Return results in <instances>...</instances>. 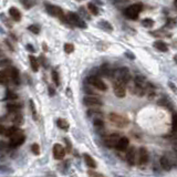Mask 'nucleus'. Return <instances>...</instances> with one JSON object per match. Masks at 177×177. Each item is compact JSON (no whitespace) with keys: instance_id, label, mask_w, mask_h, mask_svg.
<instances>
[{"instance_id":"nucleus-28","label":"nucleus","mask_w":177,"mask_h":177,"mask_svg":"<svg viewBox=\"0 0 177 177\" xmlns=\"http://www.w3.org/2000/svg\"><path fill=\"white\" fill-rule=\"evenodd\" d=\"M7 109H8V111H9L10 113H15V112H18L19 111V105H17V104H8L7 105Z\"/></svg>"},{"instance_id":"nucleus-17","label":"nucleus","mask_w":177,"mask_h":177,"mask_svg":"<svg viewBox=\"0 0 177 177\" xmlns=\"http://www.w3.org/2000/svg\"><path fill=\"white\" fill-rule=\"evenodd\" d=\"M83 158H84V161H85V164L88 165L90 168L96 167V163H95L94 158H93L92 156H90L88 154H84V155H83Z\"/></svg>"},{"instance_id":"nucleus-33","label":"nucleus","mask_w":177,"mask_h":177,"mask_svg":"<svg viewBox=\"0 0 177 177\" xmlns=\"http://www.w3.org/2000/svg\"><path fill=\"white\" fill-rule=\"evenodd\" d=\"M100 26H101V27H104V29H106V30H110V31L113 30V28H112V26H111L110 23H109V22H106V21L101 22V23H100Z\"/></svg>"},{"instance_id":"nucleus-1","label":"nucleus","mask_w":177,"mask_h":177,"mask_svg":"<svg viewBox=\"0 0 177 177\" xmlns=\"http://www.w3.org/2000/svg\"><path fill=\"white\" fill-rule=\"evenodd\" d=\"M109 120H110V122L112 123V124H114V125L117 126V127H126V126L128 125V123H130L127 117L120 115V114H116V113H111L110 115H109Z\"/></svg>"},{"instance_id":"nucleus-18","label":"nucleus","mask_w":177,"mask_h":177,"mask_svg":"<svg viewBox=\"0 0 177 177\" xmlns=\"http://www.w3.org/2000/svg\"><path fill=\"white\" fill-rule=\"evenodd\" d=\"M159 162H161V165H162V167L164 168L165 171H169V169H171V167H172L171 161H169V159H168L167 157H165V156L161 157Z\"/></svg>"},{"instance_id":"nucleus-5","label":"nucleus","mask_w":177,"mask_h":177,"mask_svg":"<svg viewBox=\"0 0 177 177\" xmlns=\"http://www.w3.org/2000/svg\"><path fill=\"white\" fill-rule=\"evenodd\" d=\"M47 12L49 15L53 16V17H57V18L61 19L62 21L67 22V17L64 16L63 10L58 6H52V5H48L47 6Z\"/></svg>"},{"instance_id":"nucleus-11","label":"nucleus","mask_w":177,"mask_h":177,"mask_svg":"<svg viewBox=\"0 0 177 177\" xmlns=\"http://www.w3.org/2000/svg\"><path fill=\"white\" fill-rule=\"evenodd\" d=\"M65 155V150L64 147L61 146L60 144H55L53 146V156L57 159H62Z\"/></svg>"},{"instance_id":"nucleus-41","label":"nucleus","mask_w":177,"mask_h":177,"mask_svg":"<svg viewBox=\"0 0 177 177\" xmlns=\"http://www.w3.org/2000/svg\"><path fill=\"white\" fill-rule=\"evenodd\" d=\"M43 49H44V50L48 49V48H47V44H46V43H43Z\"/></svg>"},{"instance_id":"nucleus-20","label":"nucleus","mask_w":177,"mask_h":177,"mask_svg":"<svg viewBox=\"0 0 177 177\" xmlns=\"http://www.w3.org/2000/svg\"><path fill=\"white\" fill-rule=\"evenodd\" d=\"M29 60H30V64H31V69L32 71L37 72L39 70V61L37 60V58H34L33 55H30L29 57Z\"/></svg>"},{"instance_id":"nucleus-36","label":"nucleus","mask_w":177,"mask_h":177,"mask_svg":"<svg viewBox=\"0 0 177 177\" xmlns=\"http://www.w3.org/2000/svg\"><path fill=\"white\" fill-rule=\"evenodd\" d=\"M176 127H177V120H176V115H173V131H176Z\"/></svg>"},{"instance_id":"nucleus-16","label":"nucleus","mask_w":177,"mask_h":177,"mask_svg":"<svg viewBox=\"0 0 177 177\" xmlns=\"http://www.w3.org/2000/svg\"><path fill=\"white\" fill-rule=\"evenodd\" d=\"M9 15L11 16V18H12L13 20H16V21H19V20L21 19V13H20V11H19L17 8H15V7H11L9 9Z\"/></svg>"},{"instance_id":"nucleus-8","label":"nucleus","mask_w":177,"mask_h":177,"mask_svg":"<svg viewBox=\"0 0 177 177\" xmlns=\"http://www.w3.org/2000/svg\"><path fill=\"white\" fill-rule=\"evenodd\" d=\"M88 82L90 83V84H92L94 88H98V90H100V91H106L107 90L106 84H105L100 78H98V76H91V78H88Z\"/></svg>"},{"instance_id":"nucleus-44","label":"nucleus","mask_w":177,"mask_h":177,"mask_svg":"<svg viewBox=\"0 0 177 177\" xmlns=\"http://www.w3.org/2000/svg\"><path fill=\"white\" fill-rule=\"evenodd\" d=\"M78 1H79V0H78Z\"/></svg>"},{"instance_id":"nucleus-15","label":"nucleus","mask_w":177,"mask_h":177,"mask_svg":"<svg viewBox=\"0 0 177 177\" xmlns=\"http://www.w3.org/2000/svg\"><path fill=\"white\" fill-rule=\"evenodd\" d=\"M126 161L131 166L135 164V150L134 147H131L130 150L126 152Z\"/></svg>"},{"instance_id":"nucleus-37","label":"nucleus","mask_w":177,"mask_h":177,"mask_svg":"<svg viewBox=\"0 0 177 177\" xmlns=\"http://www.w3.org/2000/svg\"><path fill=\"white\" fill-rule=\"evenodd\" d=\"M88 175H90V176H103V175L100 174V173H96V172H93V171H88Z\"/></svg>"},{"instance_id":"nucleus-29","label":"nucleus","mask_w":177,"mask_h":177,"mask_svg":"<svg viewBox=\"0 0 177 177\" xmlns=\"http://www.w3.org/2000/svg\"><path fill=\"white\" fill-rule=\"evenodd\" d=\"M52 80H53V82L55 83V85L59 86L60 85V79H59V73L57 71H53L52 72Z\"/></svg>"},{"instance_id":"nucleus-38","label":"nucleus","mask_w":177,"mask_h":177,"mask_svg":"<svg viewBox=\"0 0 177 177\" xmlns=\"http://www.w3.org/2000/svg\"><path fill=\"white\" fill-rule=\"evenodd\" d=\"M5 133H6V127L2 125H0V134H3L5 135Z\"/></svg>"},{"instance_id":"nucleus-40","label":"nucleus","mask_w":177,"mask_h":177,"mask_svg":"<svg viewBox=\"0 0 177 177\" xmlns=\"http://www.w3.org/2000/svg\"><path fill=\"white\" fill-rule=\"evenodd\" d=\"M27 50H29L30 52H34V49L32 48V46H31V44H27Z\"/></svg>"},{"instance_id":"nucleus-30","label":"nucleus","mask_w":177,"mask_h":177,"mask_svg":"<svg viewBox=\"0 0 177 177\" xmlns=\"http://www.w3.org/2000/svg\"><path fill=\"white\" fill-rule=\"evenodd\" d=\"M64 51H65V53H72L74 51V46L71 43H65L64 44Z\"/></svg>"},{"instance_id":"nucleus-22","label":"nucleus","mask_w":177,"mask_h":177,"mask_svg":"<svg viewBox=\"0 0 177 177\" xmlns=\"http://www.w3.org/2000/svg\"><path fill=\"white\" fill-rule=\"evenodd\" d=\"M9 81V76L7 71H0V84H6Z\"/></svg>"},{"instance_id":"nucleus-12","label":"nucleus","mask_w":177,"mask_h":177,"mask_svg":"<svg viewBox=\"0 0 177 177\" xmlns=\"http://www.w3.org/2000/svg\"><path fill=\"white\" fill-rule=\"evenodd\" d=\"M148 162V152L145 147H141L138 152V164L145 165Z\"/></svg>"},{"instance_id":"nucleus-42","label":"nucleus","mask_w":177,"mask_h":177,"mask_svg":"<svg viewBox=\"0 0 177 177\" xmlns=\"http://www.w3.org/2000/svg\"><path fill=\"white\" fill-rule=\"evenodd\" d=\"M114 2H119V1H126V0H113Z\"/></svg>"},{"instance_id":"nucleus-35","label":"nucleus","mask_w":177,"mask_h":177,"mask_svg":"<svg viewBox=\"0 0 177 177\" xmlns=\"http://www.w3.org/2000/svg\"><path fill=\"white\" fill-rule=\"evenodd\" d=\"M30 106H31V111H32V114H33V119L37 120V112H36V106H34L33 101H30Z\"/></svg>"},{"instance_id":"nucleus-24","label":"nucleus","mask_w":177,"mask_h":177,"mask_svg":"<svg viewBox=\"0 0 177 177\" xmlns=\"http://www.w3.org/2000/svg\"><path fill=\"white\" fill-rule=\"evenodd\" d=\"M88 11H90V12H91L93 16H98L99 15L98 7L95 6V5H93V3H88Z\"/></svg>"},{"instance_id":"nucleus-10","label":"nucleus","mask_w":177,"mask_h":177,"mask_svg":"<svg viewBox=\"0 0 177 177\" xmlns=\"http://www.w3.org/2000/svg\"><path fill=\"white\" fill-rule=\"evenodd\" d=\"M120 137H121V136H120L119 134L113 133V134L107 135L106 137H105V140H104V143H105V145H106L107 147H115L116 143H117V141H119Z\"/></svg>"},{"instance_id":"nucleus-27","label":"nucleus","mask_w":177,"mask_h":177,"mask_svg":"<svg viewBox=\"0 0 177 177\" xmlns=\"http://www.w3.org/2000/svg\"><path fill=\"white\" fill-rule=\"evenodd\" d=\"M20 2H21L22 5H23V7L27 8V9H29V8H31V7L34 6L33 0H20Z\"/></svg>"},{"instance_id":"nucleus-43","label":"nucleus","mask_w":177,"mask_h":177,"mask_svg":"<svg viewBox=\"0 0 177 177\" xmlns=\"http://www.w3.org/2000/svg\"><path fill=\"white\" fill-rule=\"evenodd\" d=\"M1 54H2V52H1V51H0V55H1Z\"/></svg>"},{"instance_id":"nucleus-34","label":"nucleus","mask_w":177,"mask_h":177,"mask_svg":"<svg viewBox=\"0 0 177 177\" xmlns=\"http://www.w3.org/2000/svg\"><path fill=\"white\" fill-rule=\"evenodd\" d=\"M94 125L96 126V127L103 128V126H104V123H103V121H102V120H99V119H96V120H94Z\"/></svg>"},{"instance_id":"nucleus-31","label":"nucleus","mask_w":177,"mask_h":177,"mask_svg":"<svg viewBox=\"0 0 177 177\" xmlns=\"http://www.w3.org/2000/svg\"><path fill=\"white\" fill-rule=\"evenodd\" d=\"M31 151H32V153H33V154H36V155H39V154H40V146L38 145V144H33V145L31 146Z\"/></svg>"},{"instance_id":"nucleus-6","label":"nucleus","mask_w":177,"mask_h":177,"mask_svg":"<svg viewBox=\"0 0 177 177\" xmlns=\"http://www.w3.org/2000/svg\"><path fill=\"white\" fill-rule=\"evenodd\" d=\"M116 76V80H119L123 83H128L131 81V73L127 68H121L117 71L114 72Z\"/></svg>"},{"instance_id":"nucleus-32","label":"nucleus","mask_w":177,"mask_h":177,"mask_svg":"<svg viewBox=\"0 0 177 177\" xmlns=\"http://www.w3.org/2000/svg\"><path fill=\"white\" fill-rule=\"evenodd\" d=\"M28 29H29L31 32H33L34 34H38L40 32V29H39V27H38V26L32 25V26H30V27H28Z\"/></svg>"},{"instance_id":"nucleus-21","label":"nucleus","mask_w":177,"mask_h":177,"mask_svg":"<svg viewBox=\"0 0 177 177\" xmlns=\"http://www.w3.org/2000/svg\"><path fill=\"white\" fill-rule=\"evenodd\" d=\"M154 47H155L157 50H159V51H162V52H166L168 50L167 44L165 42H163V41H156V42H154Z\"/></svg>"},{"instance_id":"nucleus-25","label":"nucleus","mask_w":177,"mask_h":177,"mask_svg":"<svg viewBox=\"0 0 177 177\" xmlns=\"http://www.w3.org/2000/svg\"><path fill=\"white\" fill-rule=\"evenodd\" d=\"M17 99H18V95L16 94V93H13V92L10 91V90H8V91H7L5 100H17Z\"/></svg>"},{"instance_id":"nucleus-2","label":"nucleus","mask_w":177,"mask_h":177,"mask_svg":"<svg viewBox=\"0 0 177 177\" xmlns=\"http://www.w3.org/2000/svg\"><path fill=\"white\" fill-rule=\"evenodd\" d=\"M26 137H25V134H23V132L20 131L19 128H16V131L13 132L11 136H10V146L12 147H17V146H20L23 142H25Z\"/></svg>"},{"instance_id":"nucleus-19","label":"nucleus","mask_w":177,"mask_h":177,"mask_svg":"<svg viewBox=\"0 0 177 177\" xmlns=\"http://www.w3.org/2000/svg\"><path fill=\"white\" fill-rule=\"evenodd\" d=\"M13 116H12V122L15 123L16 125H21L22 123H23V116L21 114H19V111L18 112H15L12 113Z\"/></svg>"},{"instance_id":"nucleus-7","label":"nucleus","mask_w":177,"mask_h":177,"mask_svg":"<svg viewBox=\"0 0 177 177\" xmlns=\"http://www.w3.org/2000/svg\"><path fill=\"white\" fill-rule=\"evenodd\" d=\"M113 90H114V94L120 99L124 98L126 95L125 85H124V83L119 81V80H115V82L113 83Z\"/></svg>"},{"instance_id":"nucleus-9","label":"nucleus","mask_w":177,"mask_h":177,"mask_svg":"<svg viewBox=\"0 0 177 177\" xmlns=\"http://www.w3.org/2000/svg\"><path fill=\"white\" fill-rule=\"evenodd\" d=\"M83 103H84V105H86L88 107H98L102 105L101 100L95 98V96H85V98L83 99Z\"/></svg>"},{"instance_id":"nucleus-26","label":"nucleus","mask_w":177,"mask_h":177,"mask_svg":"<svg viewBox=\"0 0 177 177\" xmlns=\"http://www.w3.org/2000/svg\"><path fill=\"white\" fill-rule=\"evenodd\" d=\"M142 25L144 26L145 28H152L153 26H154V21H153L152 19H150V18H146V19H144L143 21H142Z\"/></svg>"},{"instance_id":"nucleus-39","label":"nucleus","mask_w":177,"mask_h":177,"mask_svg":"<svg viewBox=\"0 0 177 177\" xmlns=\"http://www.w3.org/2000/svg\"><path fill=\"white\" fill-rule=\"evenodd\" d=\"M8 63H9L8 60H2V61H0V67H3V65H6Z\"/></svg>"},{"instance_id":"nucleus-3","label":"nucleus","mask_w":177,"mask_h":177,"mask_svg":"<svg viewBox=\"0 0 177 177\" xmlns=\"http://www.w3.org/2000/svg\"><path fill=\"white\" fill-rule=\"evenodd\" d=\"M143 9V6L141 3H135V5H132L125 10V16L128 19L131 20H136L140 16L141 11Z\"/></svg>"},{"instance_id":"nucleus-23","label":"nucleus","mask_w":177,"mask_h":177,"mask_svg":"<svg viewBox=\"0 0 177 177\" xmlns=\"http://www.w3.org/2000/svg\"><path fill=\"white\" fill-rule=\"evenodd\" d=\"M57 125L60 128H62V130H68V128H69V123L63 119H59L58 121H57Z\"/></svg>"},{"instance_id":"nucleus-14","label":"nucleus","mask_w":177,"mask_h":177,"mask_svg":"<svg viewBox=\"0 0 177 177\" xmlns=\"http://www.w3.org/2000/svg\"><path fill=\"white\" fill-rule=\"evenodd\" d=\"M128 138L127 137H120L119 141H117V143H116L115 147L117 148L119 151H125L128 146Z\"/></svg>"},{"instance_id":"nucleus-13","label":"nucleus","mask_w":177,"mask_h":177,"mask_svg":"<svg viewBox=\"0 0 177 177\" xmlns=\"http://www.w3.org/2000/svg\"><path fill=\"white\" fill-rule=\"evenodd\" d=\"M7 73H8V76H9V80H12L13 83L18 84L19 82V72L16 68H12V69H9V70H6Z\"/></svg>"},{"instance_id":"nucleus-4","label":"nucleus","mask_w":177,"mask_h":177,"mask_svg":"<svg viewBox=\"0 0 177 177\" xmlns=\"http://www.w3.org/2000/svg\"><path fill=\"white\" fill-rule=\"evenodd\" d=\"M67 22H69L70 25L76 26L79 28H82V29H86V23L82 20L81 17L76 15L74 12H69L67 15Z\"/></svg>"}]
</instances>
